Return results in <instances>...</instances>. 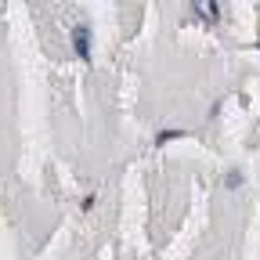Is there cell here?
I'll list each match as a JSON object with an SVG mask.
<instances>
[{"label":"cell","instance_id":"7a4b0ae2","mask_svg":"<svg viewBox=\"0 0 260 260\" xmlns=\"http://www.w3.org/2000/svg\"><path fill=\"white\" fill-rule=\"evenodd\" d=\"M224 185H228V188H242V174H239V170H232V174H228V181H224Z\"/></svg>","mask_w":260,"mask_h":260},{"label":"cell","instance_id":"6da1fadb","mask_svg":"<svg viewBox=\"0 0 260 260\" xmlns=\"http://www.w3.org/2000/svg\"><path fill=\"white\" fill-rule=\"evenodd\" d=\"M72 47H76L80 58H90V29L87 25H76L72 29Z\"/></svg>","mask_w":260,"mask_h":260}]
</instances>
